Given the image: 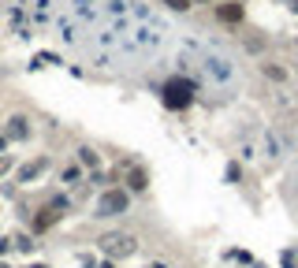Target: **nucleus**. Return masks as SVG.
Returning a JSON list of instances; mask_svg holds the SVG:
<instances>
[{
    "label": "nucleus",
    "mask_w": 298,
    "mask_h": 268,
    "mask_svg": "<svg viewBox=\"0 0 298 268\" xmlns=\"http://www.w3.org/2000/svg\"><path fill=\"white\" fill-rule=\"evenodd\" d=\"M60 41L90 56L97 67H153L171 30L142 0H71L56 15Z\"/></svg>",
    "instance_id": "f257e3e1"
},
{
    "label": "nucleus",
    "mask_w": 298,
    "mask_h": 268,
    "mask_svg": "<svg viewBox=\"0 0 298 268\" xmlns=\"http://www.w3.org/2000/svg\"><path fill=\"white\" fill-rule=\"evenodd\" d=\"M183 67L198 75L201 90H216V93H228V97L238 90V67L231 64V56H224L220 49H213L205 41H187Z\"/></svg>",
    "instance_id": "f03ea898"
},
{
    "label": "nucleus",
    "mask_w": 298,
    "mask_h": 268,
    "mask_svg": "<svg viewBox=\"0 0 298 268\" xmlns=\"http://www.w3.org/2000/svg\"><path fill=\"white\" fill-rule=\"evenodd\" d=\"M198 90H201V86H198V78H183V75H175V78H168V82H164L161 100L168 104V108L183 112V108H190V104H194Z\"/></svg>",
    "instance_id": "7ed1b4c3"
},
{
    "label": "nucleus",
    "mask_w": 298,
    "mask_h": 268,
    "mask_svg": "<svg viewBox=\"0 0 298 268\" xmlns=\"http://www.w3.org/2000/svg\"><path fill=\"white\" fill-rule=\"evenodd\" d=\"M97 246H101V253L112 257V261H123V257H134L138 253V238L127 234V231H108Z\"/></svg>",
    "instance_id": "20e7f679"
},
{
    "label": "nucleus",
    "mask_w": 298,
    "mask_h": 268,
    "mask_svg": "<svg viewBox=\"0 0 298 268\" xmlns=\"http://www.w3.org/2000/svg\"><path fill=\"white\" fill-rule=\"evenodd\" d=\"M127 209H131L127 190H104L101 201H97V212H94V216H119V212H127Z\"/></svg>",
    "instance_id": "39448f33"
},
{
    "label": "nucleus",
    "mask_w": 298,
    "mask_h": 268,
    "mask_svg": "<svg viewBox=\"0 0 298 268\" xmlns=\"http://www.w3.org/2000/svg\"><path fill=\"white\" fill-rule=\"evenodd\" d=\"M45 168H49V160L45 157H37V160H30V164L26 168H19V183H30V179H37L45 171Z\"/></svg>",
    "instance_id": "423d86ee"
},
{
    "label": "nucleus",
    "mask_w": 298,
    "mask_h": 268,
    "mask_svg": "<svg viewBox=\"0 0 298 268\" xmlns=\"http://www.w3.org/2000/svg\"><path fill=\"white\" fill-rule=\"evenodd\" d=\"M26 134H30L26 119H23V116H11V119H8V138H19V142H23Z\"/></svg>",
    "instance_id": "0eeeda50"
},
{
    "label": "nucleus",
    "mask_w": 298,
    "mask_h": 268,
    "mask_svg": "<svg viewBox=\"0 0 298 268\" xmlns=\"http://www.w3.org/2000/svg\"><path fill=\"white\" fill-rule=\"evenodd\" d=\"M283 198H287L291 205L298 209V168L291 171V179H287V183H283Z\"/></svg>",
    "instance_id": "6e6552de"
},
{
    "label": "nucleus",
    "mask_w": 298,
    "mask_h": 268,
    "mask_svg": "<svg viewBox=\"0 0 298 268\" xmlns=\"http://www.w3.org/2000/svg\"><path fill=\"white\" fill-rule=\"evenodd\" d=\"M56 220H60V209L52 205V209H41V216L34 220V227H37V231H45V227H52Z\"/></svg>",
    "instance_id": "1a4fd4ad"
},
{
    "label": "nucleus",
    "mask_w": 298,
    "mask_h": 268,
    "mask_svg": "<svg viewBox=\"0 0 298 268\" xmlns=\"http://www.w3.org/2000/svg\"><path fill=\"white\" fill-rule=\"evenodd\" d=\"M216 15H220L224 23H238V19H242V8H238V4H220Z\"/></svg>",
    "instance_id": "9d476101"
},
{
    "label": "nucleus",
    "mask_w": 298,
    "mask_h": 268,
    "mask_svg": "<svg viewBox=\"0 0 298 268\" xmlns=\"http://www.w3.org/2000/svg\"><path fill=\"white\" fill-rule=\"evenodd\" d=\"M78 160H82V164L90 168V171H97V168H101V157H97L94 149H78Z\"/></svg>",
    "instance_id": "9b49d317"
},
{
    "label": "nucleus",
    "mask_w": 298,
    "mask_h": 268,
    "mask_svg": "<svg viewBox=\"0 0 298 268\" xmlns=\"http://www.w3.org/2000/svg\"><path fill=\"white\" fill-rule=\"evenodd\" d=\"M127 186H131V190H145V171L131 168V171H127Z\"/></svg>",
    "instance_id": "f8f14e48"
},
{
    "label": "nucleus",
    "mask_w": 298,
    "mask_h": 268,
    "mask_svg": "<svg viewBox=\"0 0 298 268\" xmlns=\"http://www.w3.org/2000/svg\"><path fill=\"white\" fill-rule=\"evenodd\" d=\"M265 75L272 78V82H287V71H283V67H276V64H265Z\"/></svg>",
    "instance_id": "ddd939ff"
},
{
    "label": "nucleus",
    "mask_w": 298,
    "mask_h": 268,
    "mask_svg": "<svg viewBox=\"0 0 298 268\" xmlns=\"http://www.w3.org/2000/svg\"><path fill=\"white\" fill-rule=\"evenodd\" d=\"M64 183H67V186L82 183V168H67V171H64Z\"/></svg>",
    "instance_id": "4468645a"
},
{
    "label": "nucleus",
    "mask_w": 298,
    "mask_h": 268,
    "mask_svg": "<svg viewBox=\"0 0 298 268\" xmlns=\"http://www.w3.org/2000/svg\"><path fill=\"white\" fill-rule=\"evenodd\" d=\"M238 175H242V168H238L235 160H231V164L224 168V179H231V183H238Z\"/></svg>",
    "instance_id": "2eb2a0df"
},
{
    "label": "nucleus",
    "mask_w": 298,
    "mask_h": 268,
    "mask_svg": "<svg viewBox=\"0 0 298 268\" xmlns=\"http://www.w3.org/2000/svg\"><path fill=\"white\" fill-rule=\"evenodd\" d=\"M280 265H283V268H298V261H295V253L283 250V253H280Z\"/></svg>",
    "instance_id": "dca6fc26"
},
{
    "label": "nucleus",
    "mask_w": 298,
    "mask_h": 268,
    "mask_svg": "<svg viewBox=\"0 0 298 268\" xmlns=\"http://www.w3.org/2000/svg\"><path fill=\"white\" fill-rule=\"evenodd\" d=\"M164 4H168L171 11H187L190 8V0H164Z\"/></svg>",
    "instance_id": "f3484780"
},
{
    "label": "nucleus",
    "mask_w": 298,
    "mask_h": 268,
    "mask_svg": "<svg viewBox=\"0 0 298 268\" xmlns=\"http://www.w3.org/2000/svg\"><path fill=\"white\" fill-rule=\"evenodd\" d=\"M15 246H19L23 253H30V250H34V242H30V238H15Z\"/></svg>",
    "instance_id": "a211bd4d"
},
{
    "label": "nucleus",
    "mask_w": 298,
    "mask_h": 268,
    "mask_svg": "<svg viewBox=\"0 0 298 268\" xmlns=\"http://www.w3.org/2000/svg\"><path fill=\"white\" fill-rule=\"evenodd\" d=\"M8 168H11V160H8V157H0V175H4Z\"/></svg>",
    "instance_id": "6ab92c4d"
},
{
    "label": "nucleus",
    "mask_w": 298,
    "mask_h": 268,
    "mask_svg": "<svg viewBox=\"0 0 298 268\" xmlns=\"http://www.w3.org/2000/svg\"><path fill=\"white\" fill-rule=\"evenodd\" d=\"M149 268H168V265H161V261H153V265H149Z\"/></svg>",
    "instance_id": "aec40b11"
},
{
    "label": "nucleus",
    "mask_w": 298,
    "mask_h": 268,
    "mask_svg": "<svg viewBox=\"0 0 298 268\" xmlns=\"http://www.w3.org/2000/svg\"><path fill=\"white\" fill-rule=\"evenodd\" d=\"M101 268H116V265H112V257H108V261H104V265H101Z\"/></svg>",
    "instance_id": "412c9836"
},
{
    "label": "nucleus",
    "mask_w": 298,
    "mask_h": 268,
    "mask_svg": "<svg viewBox=\"0 0 298 268\" xmlns=\"http://www.w3.org/2000/svg\"><path fill=\"white\" fill-rule=\"evenodd\" d=\"M34 268H49V265H34Z\"/></svg>",
    "instance_id": "4be33fe9"
}]
</instances>
